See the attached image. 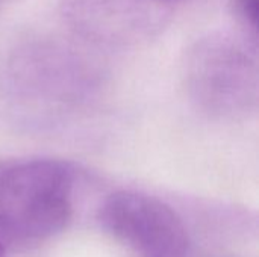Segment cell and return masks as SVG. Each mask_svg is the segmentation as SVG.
I'll return each mask as SVG.
<instances>
[{"mask_svg": "<svg viewBox=\"0 0 259 257\" xmlns=\"http://www.w3.org/2000/svg\"><path fill=\"white\" fill-rule=\"evenodd\" d=\"M79 176L59 159H32L0 173V244L8 248L39 245L73 220Z\"/></svg>", "mask_w": 259, "mask_h": 257, "instance_id": "obj_1", "label": "cell"}, {"mask_svg": "<svg viewBox=\"0 0 259 257\" xmlns=\"http://www.w3.org/2000/svg\"><path fill=\"white\" fill-rule=\"evenodd\" d=\"M0 257H6V248L0 244Z\"/></svg>", "mask_w": 259, "mask_h": 257, "instance_id": "obj_7", "label": "cell"}, {"mask_svg": "<svg viewBox=\"0 0 259 257\" xmlns=\"http://www.w3.org/2000/svg\"><path fill=\"white\" fill-rule=\"evenodd\" d=\"M14 97L35 109L58 112L87 101L100 86L102 71L82 48L56 38L18 45L6 68Z\"/></svg>", "mask_w": 259, "mask_h": 257, "instance_id": "obj_3", "label": "cell"}, {"mask_svg": "<svg viewBox=\"0 0 259 257\" xmlns=\"http://www.w3.org/2000/svg\"><path fill=\"white\" fill-rule=\"evenodd\" d=\"M102 229L137 257H190L184 220L165 201L137 191H117L99 208Z\"/></svg>", "mask_w": 259, "mask_h": 257, "instance_id": "obj_4", "label": "cell"}, {"mask_svg": "<svg viewBox=\"0 0 259 257\" xmlns=\"http://www.w3.org/2000/svg\"><path fill=\"white\" fill-rule=\"evenodd\" d=\"M59 12L83 42L106 48L146 44L175 17L164 0H59Z\"/></svg>", "mask_w": 259, "mask_h": 257, "instance_id": "obj_5", "label": "cell"}, {"mask_svg": "<svg viewBox=\"0 0 259 257\" xmlns=\"http://www.w3.org/2000/svg\"><path fill=\"white\" fill-rule=\"evenodd\" d=\"M231 11L244 32V38L256 47L258 42L259 0H231Z\"/></svg>", "mask_w": 259, "mask_h": 257, "instance_id": "obj_6", "label": "cell"}, {"mask_svg": "<svg viewBox=\"0 0 259 257\" xmlns=\"http://www.w3.org/2000/svg\"><path fill=\"white\" fill-rule=\"evenodd\" d=\"M182 76L193 105L215 120H241L256 111V47L243 35L209 32L187 50Z\"/></svg>", "mask_w": 259, "mask_h": 257, "instance_id": "obj_2", "label": "cell"}, {"mask_svg": "<svg viewBox=\"0 0 259 257\" xmlns=\"http://www.w3.org/2000/svg\"><path fill=\"white\" fill-rule=\"evenodd\" d=\"M8 2H9V0H0V9H2V8H3V6L8 3Z\"/></svg>", "mask_w": 259, "mask_h": 257, "instance_id": "obj_8", "label": "cell"}]
</instances>
